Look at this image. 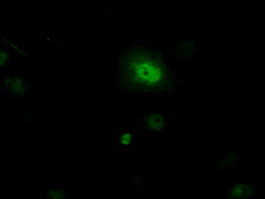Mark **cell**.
Instances as JSON below:
<instances>
[{
  "instance_id": "8992f818",
  "label": "cell",
  "mask_w": 265,
  "mask_h": 199,
  "mask_svg": "<svg viewBox=\"0 0 265 199\" xmlns=\"http://www.w3.org/2000/svg\"><path fill=\"white\" fill-rule=\"evenodd\" d=\"M48 196L50 197H54V198H61L63 197V193L60 189L58 188H50L49 190V193H48Z\"/></svg>"
},
{
  "instance_id": "3957f363",
  "label": "cell",
  "mask_w": 265,
  "mask_h": 199,
  "mask_svg": "<svg viewBox=\"0 0 265 199\" xmlns=\"http://www.w3.org/2000/svg\"><path fill=\"white\" fill-rule=\"evenodd\" d=\"M135 140V134L127 129H119L114 134L115 143L122 149H129Z\"/></svg>"
},
{
  "instance_id": "6da1fadb",
  "label": "cell",
  "mask_w": 265,
  "mask_h": 199,
  "mask_svg": "<svg viewBox=\"0 0 265 199\" xmlns=\"http://www.w3.org/2000/svg\"><path fill=\"white\" fill-rule=\"evenodd\" d=\"M166 62L163 51L150 50L139 44L128 46L116 61L119 83L134 94H165L172 80Z\"/></svg>"
},
{
  "instance_id": "52a82bcc",
  "label": "cell",
  "mask_w": 265,
  "mask_h": 199,
  "mask_svg": "<svg viewBox=\"0 0 265 199\" xmlns=\"http://www.w3.org/2000/svg\"><path fill=\"white\" fill-rule=\"evenodd\" d=\"M7 62H8V58H7V55H6V53H4V52H1V66L3 67V66H4V64H5V65L7 64Z\"/></svg>"
},
{
  "instance_id": "277c9868",
  "label": "cell",
  "mask_w": 265,
  "mask_h": 199,
  "mask_svg": "<svg viewBox=\"0 0 265 199\" xmlns=\"http://www.w3.org/2000/svg\"><path fill=\"white\" fill-rule=\"evenodd\" d=\"M144 124L154 133H160L166 125L165 117L162 114L156 113L148 117H144Z\"/></svg>"
},
{
  "instance_id": "7a4b0ae2",
  "label": "cell",
  "mask_w": 265,
  "mask_h": 199,
  "mask_svg": "<svg viewBox=\"0 0 265 199\" xmlns=\"http://www.w3.org/2000/svg\"><path fill=\"white\" fill-rule=\"evenodd\" d=\"M256 193V186L252 183H247V182H237L235 183L229 191L230 197H252Z\"/></svg>"
},
{
  "instance_id": "5b68a950",
  "label": "cell",
  "mask_w": 265,
  "mask_h": 199,
  "mask_svg": "<svg viewBox=\"0 0 265 199\" xmlns=\"http://www.w3.org/2000/svg\"><path fill=\"white\" fill-rule=\"evenodd\" d=\"M6 86L14 93L21 95L24 93V88H23V84L22 81L18 78H9L6 81Z\"/></svg>"
}]
</instances>
